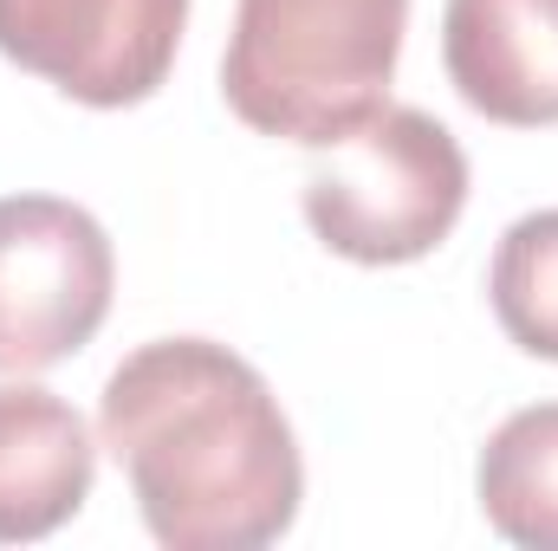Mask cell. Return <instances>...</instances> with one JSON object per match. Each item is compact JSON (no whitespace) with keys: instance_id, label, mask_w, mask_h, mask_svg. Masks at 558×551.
I'll return each mask as SVG.
<instances>
[{"instance_id":"obj_1","label":"cell","mask_w":558,"mask_h":551,"mask_svg":"<svg viewBox=\"0 0 558 551\" xmlns=\"http://www.w3.org/2000/svg\"><path fill=\"white\" fill-rule=\"evenodd\" d=\"M98 441L169 551H260L299 519L305 461L292 421L267 377L215 338L131 351L98 396Z\"/></svg>"},{"instance_id":"obj_2","label":"cell","mask_w":558,"mask_h":551,"mask_svg":"<svg viewBox=\"0 0 558 551\" xmlns=\"http://www.w3.org/2000/svg\"><path fill=\"white\" fill-rule=\"evenodd\" d=\"M410 0H241L221 52L228 111L299 149H325L384 111Z\"/></svg>"},{"instance_id":"obj_3","label":"cell","mask_w":558,"mask_h":551,"mask_svg":"<svg viewBox=\"0 0 558 551\" xmlns=\"http://www.w3.org/2000/svg\"><path fill=\"white\" fill-rule=\"evenodd\" d=\"M468 208V156L454 131L428 111L384 105L357 131L325 143V162L305 175L312 234L357 267H410L435 254Z\"/></svg>"},{"instance_id":"obj_4","label":"cell","mask_w":558,"mask_h":551,"mask_svg":"<svg viewBox=\"0 0 558 551\" xmlns=\"http://www.w3.org/2000/svg\"><path fill=\"white\" fill-rule=\"evenodd\" d=\"M118 254L98 215L59 195H0V370L33 377L85 351L111 311Z\"/></svg>"},{"instance_id":"obj_5","label":"cell","mask_w":558,"mask_h":551,"mask_svg":"<svg viewBox=\"0 0 558 551\" xmlns=\"http://www.w3.org/2000/svg\"><path fill=\"white\" fill-rule=\"evenodd\" d=\"M189 0H0V52L92 111L143 105L182 46Z\"/></svg>"},{"instance_id":"obj_6","label":"cell","mask_w":558,"mask_h":551,"mask_svg":"<svg viewBox=\"0 0 558 551\" xmlns=\"http://www.w3.org/2000/svg\"><path fill=\"white\" fill-rule=\"evenodd\" d=\"M441 59L461 105L487 124H558V0H448Z\"/></svg>"},{"instance_id":"obj_7","label":"cell","mask_w":558,"mask_h":551,"mask_svg":"<svg viewBox=\"0 0 558 551\" xmlns=\"http://www.w3.org/2000/svg\"><path fill=\"white\" fill-rule=\"evenodd\" d=\"M98 474V441L85 415L39 383H0V546L52 539Z\"/></svg>"},{"instance_id":"obj_8","label":"cell","mask_w":558,"mask_h":551,"mask_svg":"<svg viewBox=\"0 0 558 551\" xmlns=\"http://www.w3.org/2000/svg\"><path fill=\"white\" fill-rule=\"evenodd\" d=\"M474 493L507 546L558 551V403H533L487 434Z\"/></svg>"},{"instance_id":"obj_9","label":"cell","mask_w":558,"mask_h":551,"mask_svg":"<svg viewBox=\"0 0 558 551\" xmlns=\"http://www.w3.org/2000/svg\"><path fill=\"white\" fill-rule=\"evenodd\" d=\"M487 298L500 331L526 351L558 364V208L520 215L487 267Z\"/></svg>"}]
</instances>
